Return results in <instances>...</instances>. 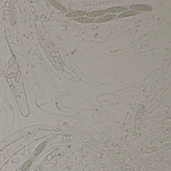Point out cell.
Segmentation results:
<instances>
[{"instance_id":"obj_1","label":"cell","mask_w":171,"mask_h":171,"mask_svg":"<svg viewBox=\"0 0 171 171\" xmlns=\"http://www.w3.org/2000/svg\"><path fill=\"white\" fill-rule=\"evenodd\" d=\"M129 8L131 9V10H133L138 11V12H139V11H150L152 10V7L150 6L143 4L133 5L130 6Z\"/></svg>"},{"instance_id":"obj_2","label":"cell","mask_w":171,"mask_h":171,"mask_svg":"<svg viewBox=\"0 0 171 171\" xmlns=\"http://www.w3.org/2000/svg\"><path fill=\"white\" fill-rule=\"evenodd\" d=\"M115 15H109L105 16L102 17L101 18H99L96 20V23H100L106 22L112 20L113 19L115 18Z\"/></svg>"},{"instance_id":"obj_3","label":"cell","mask_w":171,"mask_h":171,"mask_svg":"<svg viewBox=\"0 0 171 171\" xmlns=\"http://www.w3.org/2000/svg\"><path fill=\"white\" fill-rule=\"evenodd\" d=\"M127 10V8L123 7H113L107 9L105 11L107 13H121Z\"/></svg>"},{"instance_id":"obj_4","label":"cell","mask_w":171,"mask_h":171,"mask_svg":"<svg viewBox=\"0 0 171 171\" xmlns=\"http://www.w3.org/2000/svg\"><path fill=\"white\" fill-rule=\"evenodd\" d=\"M106 11L105 10L94 11L91 12L87 13V16L91 17H97L105 15L106 13Z\"/></svg>"},{"instance_id":"obj_5","label":"cell","mask_w":171,"mask_h":171,"mask_svg":"<svg viewBox=\"0 0 171 171\" xmlns=\"http://www.w3.org/2000/svg\"><path fill=\"white\" fill-rule=\"evenodd\" d=\"M139 14V12L136 11H127V12L123 13L119 16V18H125L128 17L133 16Z\"/></svg>"},{"instance_id":"obj_6","label":"cell","mask_w":171,"mask_h":171,"mask_svg":"<svg viewBox=\"0 0 171 171\" xmlns=\"http://www.w3.org/2000/svg\"><path fill=\"white\" fill-rule=\"evenodd\" d=\"M87 14L86 11H76L72 12L69 13L67 15V16L70 17H79L85 15Z\"/></svg>"},{"instance_id":"obj_7","label":"cell","mask_w":171,"mask_h":171,"mask_svg":"<svg viewBox=\"0 0 171 171\" xmlns=\"http://www.w3.org/2000/svg\"><path fill=\"white\" fill-rule=\"evenodd\" d=\"M75 20L81 23H91L95 22V19L88 18V17H79L75 19Z\"/></svg>"},{"instance_id":"obj_8","label":"cell","mask_w":171,"mask_h":171,"mask_svg":"<svg viewBox=\"0 0 171 171\" xmlns=\"http://www.w3.org/2000/svg\"><path fill=\"white\" fill-rule=\"evenodd\" d=\"M46 141H44L43 143H42L41 145H40V146L37 148L36 150L35 151L34 154V156H36L37 155H39V154H40V153H41V152L45 148V146H46Z\"/></svg>"},{"instance_id":"obj_9","label":"cell","mask_w":171,"mask_h":171,"mask_svg":"<svg viewBox=\"0 0 171 171\" xmlns=\"http://www.w3.org/2000/svg\"><path fill=\"white\" fill-rule=\"evenodd\" d=\"M32 163V160H29L28 161H27L25 163L22 167H21V168L19 171H26L30 168Z\"/></svg>"}]
</instances>
